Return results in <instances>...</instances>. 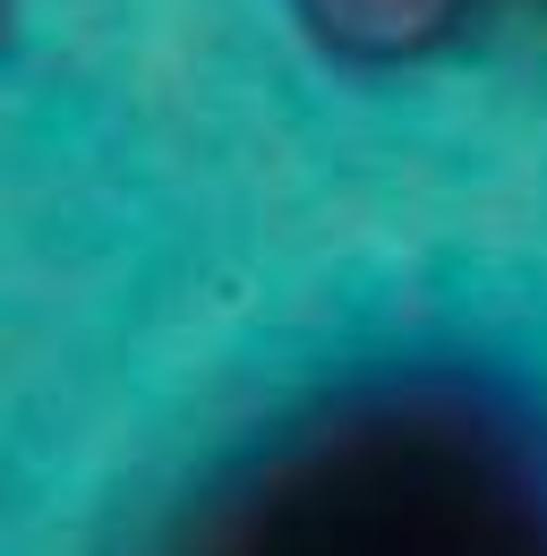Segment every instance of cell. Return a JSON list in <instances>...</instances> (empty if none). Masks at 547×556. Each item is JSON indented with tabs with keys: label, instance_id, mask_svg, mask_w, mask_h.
Listing matches in <instances>:
<instances>
[{
	"label": "cell",
	"instance_id": "obj_1",
	"mask_svg": "<svg viewBox=\"0 0 547 556\" xmlns=\"http://www.w3.org/2000/svg\"><path fill=\"white\" fill-rule=\"evenodd\" d=\"M222 548H547V437L462 377L351 386L300 412L214 505Z\"/></svg>",
	"mask_w": 547,
	"mask_h": 556
},
{
	"label": "cell",
	"instance_id": "obj_2",
	"mask_svg": "<svg viewBox=\"0 0 547 556\" xmlns=\"http://www.w3.org/2000/svg\"><path fill=\"white\" fill-rule=\"evenodd\" d=\"M496 0H282L291 35L351 77H410L436 70L487 26Z\"/></svg>",
	"mask_w": 547,
	"mask_h": 556
},
{
	"label": "cell",
	"instance_id": "obj_3",
	"mask_svg": "<svg viewBox=\"0 0 547 556\" xmlns=\"http://www.w3.org/2000/svg\"><path fill=\"white\" fill-rule=\"evenodd\" d=\"M17 26H26V0H0V61L17 52Z\"/></svg>",
	"mask_w": 547,
	"mask_h": 556
}]
</instances>
